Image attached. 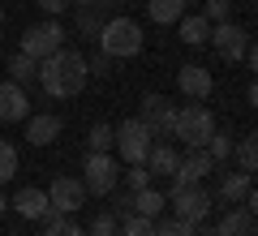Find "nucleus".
Masks as SVG:
<instances>
[{
    "label": "nucleus",
    "instance_id": "obj_1",
    "mask_svg": "<svg viewBox=\"0 0 258 236\" xmlns=\"http://www.w3.org/2000/svg\"><path fill=\"white\" fill-rule=\"evenodd\" d=\"M86 82H91V69H86V56L78 47H60L47 60H39V86L52 99H74L86 91Z\"/></svg>",
    "mask_w": 258,
    "mask_h": 236
},
{
    "label": "nucleus",
    "instance_id": "obj_2",
    "mask_svg": "<svg viewBox=\"0 0 258 236\" xmlns=\"http://www.w3.org/2000/svg\"><path fill=\"white\" fill-rule=\"evenodd\" d=\"M215 133V116L207 103H185L176 108V120H172V137H181L185 150H203Z\"/></svg>",
    "mask_w": 258,
    "mask_h": 236
},
{
    "label": "nucleus",
    "instance_id": "obj_3",
    "mask_svg": "<svg viewBox=\"0 0 258 236\" xmlns=\"http://www.w3.org/2000/svg\"><path fill=\"white\" fill-rule=\"evenodd\" d=\"M99 52H108L112 60H129L142 52V26L134 18H108L99 30Z\"/></svg>",
    "mask_w": 258,
    "mask_h": 236
},
{
    "label": "nucleus",
    "instance_id": "obj_4",
    "mask_svg": "<svg viewBox=\"0 0 258 236\" xmlns=\"http://www.w3.org/2000/svg\"><path fill=\"white\" fill-rule=\"evenodd\" d=\"M82 185H86L91 198H108V193L120 185V168H116V159H112V150H91V154H86Z\"/></svg>",
    "mask_w": 258,
    "mask_h": 236
},
{
    "label": "nucleus",
    "instance_id": "obj_5",
    "mask_svg": "<svg viewBox=\"0 0 258 236\" xmlns=\"http://www.w3.org/2000/svg\"><path fill=\"white\" fill-rule=\"evenodd\" d=\"M60 47H64V26H60V18H43V22H35V26L22 30V47H18V52L35 56V60H47V56L60 52Z\"/></svg>",
    "mask_w": 258,
    "mask_h": 236
},
{
    "label": "nucleus",
    "instance_id": "obj_6",
    "mask_svg": "<svg viewBox=\"0 0 258 236\" xmlns=\"http://www.w3.org/2000/svg\"><path fill=\"white\" fill-rule=\"evenodd\" d=\"M168 206H172L176 219H189V223H203L207 215H211V193L203 189V185H181L172 181V193H168Z\"/></svg>",
    "mask_w": 258,
    "mask_h": 236
},
{
    "label": "nucleus",
    "instance_id": "obj_7",
    "mask_svg": "<svg viewBox=\"0 0 258 236\" xmlns=\"http://www.w3.org/2000/svg\"><path fill=\"white\" fill-rule=\"evenodd\" d=\"M151 146H155V133H151L138 116H134V120H120V125H116V154L125 159V164H147Z\"/></svg>",
    "mask_w": 258,
    "mask_h": 236
},
{
    "label": "nucleus",
    "instance_id": "obj_8",
    "mask_svg": "<svg viewBox=\"0 0 258 236\" xmlns=\"http://www.w3.org/2000/svg\"><path fill=\"white\" fill-rule=\"evenodd\" d=\"M207 43H215V52L224 56V60H245V52H249V30L241 26V22H215L211 26V39Z\"/></svg>",
    "mask_w": 258,
    "mask_h": 236
},
{
    "label": "nucleus",
    "instance_id": "obj_9",
    "mask_svg": "<svg viewBox=\"0 0 258 236\" xmlns=\"http://www.w3.org/2000/svg\"><path fill=\"white\" fill-rule=\"evenodd\" d=\"M138 120L151 129L155 137H172V120H176V103L168 95H142Z\"/></svg>",
    "mask_w": 258,
    "mask_h": 236
},
{
    "label": "nucleus",
    "instance_id": "obj_10",
    "mask_svg": "<svg viewBox=\"0 0 258 236\" xmlns=\"http://www.w3.org/2000/svg\"><path fill=\"white\" fill-rule=\"evenodd\" d=\"M47 198H52L56 215H78L91 193H86V185L78 181V176H56V181L47 185Z\"/></svg>",
    "mask_w": 258,
    "mask_h": 236
},
{
    "label": "nucleus",
    "instance_id": "obj_11",
    "mask_svg": "<svg viewBox=\"0 0 258 236\" xmlns=\"http://www.w3.org/2000/svg\"><path fill=\"white\" fill-rule=\"evenodd\" d=\"M9 206L18 210L22 219H43V223H52V219H56L52 198H47V189H39V185H26V189H18Z\"/></svg>",
    "mask_w": 258,
    "mask_h": 236
},
{
    "label": "nucleus",
    "instance_id": "obj_12",
    "mask_svg": "<svg viewBox=\"0 0 258 236\" xmlns=\"http://www.w3.org/2000/svg\"><path fill=\"white\" fill-rule=\"evenodd\" d=\"M176 86H181L185 99L207 103V99H211V91H215V77H211V69H203V64H181V73H176Z\"/></svg>",
    "mask_w": 258,
    "mask_h": 236
},
{
    "label": "nucleus",
    "instance_id": "obj_13",
    "mask_svg": "<svg viewBox=\"0 0 258 236\" xmlns=\"http://www.w3.org/2000/svg\"><path fill=\"white\" fill-rule=\"evenodd\" d=\"M26 116H30L26 86H18V82H0V120H5V125H26Z\"/></svg>",
    "mask_w": 258,
    "mask_h": 236
},
{
    "label": "nucleus",
    "instance_id": "obj_14",
    "mask_svg": "<svg viewBox=\"0 0 258 236\" xmlns=\"http://www.w3.org/2000/svg\"><path fill=\"white\" fill-rule=\"evenodd\" d=\"M215 168H220V164H215L211 154H207V146H203V150H189V154L181 159V164H176L172 181H181V185H203L207 176L215 172Z\"/></svg>",
    "mask_w": 258,
    "mask_h": 236
},
{
    "label": "nucleus",
    "instance_id": "obj_15",
    "mask_svg": "<svg viewBox=\"0 0 258 236\" xmlns=\"http://www.w3.org/2000/svg\"><path fill=\"white\" fill-rule=\"evenodd\" d=\"M60 116H52V112H39V116H35V112H30V116H26V142L30 146H52L56 142V137H60Z\"/></svg>",
    "mask_w": 258,
    "mask_h": 236
},
{
    "label": "nucleus",
    "instance_id": "obj_16",
    "mask_svg": "<svg viewBox=\"0 0 258 236\" xmlns=\"http://www.w3.org/2000/svg\"><path fill=\"white\" fill-rule=\"evenodd\" d=\"M215 236H258V219L245 206H228L215 223Z\"/></svg>",
    "mask_w": 258,
    "mask_h": 236
},
{
    "label": "nucleus",
    "instance_id": "obj_17",
    "mask_svg": "<svg viewBox=\"0 0 258 236\" xmlns=\"http://www.w3.org/2000/svg\"><path fill=\"white\" fill-rule=\"evenodd\" d=\"M249 189H254V185H249V172H241V168L220 176V202H224V206H245Z\"/></svg>",
    "mask_w": 258,
    "mask_h": 236
},
{
    "label": "nucleus",
    "instance_id": "obj_18",
    "mask_svg": "<svg viewBox=\"0 0 258 236\" xmlns=\"http://www.w3.org/2000/svg\"><path fill=\"white\" fill-rule=\"evenodd\" d=\"M147 18L155 26H176L185 18V0H147Z\"/></svg>",
    "mask_w": 258,
    "mask_h": 236
},
{
    "label": "nucleus",
    "instance_id": "obj_19",
    "mask_svg": "<svg viewBox=\"0 0 258 236\" xmlns=\"http://www.w3.org/2000/svg\"><path fill=\"white\" fill-rule=\"evenodd\" d=\"M176 26H181V43H189V47H203L207 39H211V22H207L203 13H185Z\"/></svg>",
    "mask_w": 258,
    "mask_h": 236
},
{
    "label": "nucleus",
    "instance_id": "obj_20",
    "mask_svg": "<svg viewBox=\"0 0 258 236\" xmlns=\"http://www.w3.org/2000/svg\"><path fill=\"white\" fill-rule=\"evenodd\" d=\"M176 164H181V154H176L168 142H155V146H151V154H147L151 176H172V172H176Z\"/></svg>",
    "mask_w": 258,
    "mask_h": 236
},
{
    "label": "nucleus",
    "instance_id": "obj_21",
    "mask_svg": "<svg viewBox=\"0 0 258 236\" xmlns=\"http://www.w3.org/2000/svg\"><path fill=\"white\" fill-rule=\"evenodd\" d=\"M164 206H168V198H164L159 189H151V185H147V189H138V193H134V215L159 219V215H164Z\"/></svg>",
    "mask_w": 258,
    "mask_h": 236
},
{
    "label": "nucleus",
    "instance_id": "obj_22",
    "mask_svg": "<svg viewBox=\"0 0 258 236\" xmlns=\"http://www.w3.org/2000/svg\"><path fill=\"white\" fill-rule=\"evenodd\" d=\"M232 159H237V168H241V172H249V176H254V172H258V137H254V133H249V137H241V142L232 146Z\"/></svg>",
    "mask_w": 258,
    "mask_h": 236
},
{
    "label": "nucleus",
    "instance_id": "obj_23",
    "mask_svg": "<svg viewBox=\"0 0 258 236\" xmlns=\"http://www.w3.org/2000/svg\"><path fill=\"white\" fill-rule=\"evenodd\" d=\"M35 77H39V60H35V56H26V52H18L9 60V82L26 86V82H35Z\"/></svg>",
    "mask_w": 258,
    "mask_h": 236
},
{
    "label": "nucleus",
    "instance_id": "obj_24",
    "mask_svg": "<svg viewBox=\"0 0 258 236\" xmlns=\"http://www.w3.org/2000/svg\"><path fill=\"white\" fill-rule=\"evenodd\" d=\"M103 9H78V39H95V43H99V30H103Z\"/></svg>",
    "mask_w": 258,
    "mask_h": 236
},
{
    "label": "nucleus",
    "instance_id": "obj_25",
    "mask_svg": "<svg viewBox=\"0 0 258 236\" xmlns=\"http://www.w3.org/2000/svg\"><path fill=\"white\" fill-rule=\"evenodd\" d=\"M232 146H237V137H232V133H224V129H215V133H211V142H207V154H211L215 164H228V159H232Z\"/></svg>",
    "mask_w": 258,
    "mask_h": 236
},
{
    "label": "nucleus",
    "instance_id": "obj_26",
    "mask_svg": "<svg viewBox=\"0 0 258 236\" xmlns=\"http://www.w3.org/2000/svg\"><path fill=\"white\" fill-rule=\"evenodd\" d=\"M18 176V146L0 137V185H9Z\"/></svg>",
    "mask_w": 258,
    "mask_h": 236
},
{
    "label": "nucleus",
    "instance_id": "obj_27",
    "mask_svg": "<svg viewBox=\"0 0 258 236\" xmlns=\"http://www.w3.org/2000/svg\"><path fill=\"white\" fill-rule=\"evenodd\" d=\"M116 236H155V219H147V215H129V219H120Z\"/></svg>",
    "mask_w": 258,
    "mask_h": 236
},
{
    "label": "nucleus",
    "instance_id": "obj_28",
    "mask_svg": "<svg viewBox=\"0 0 258 236\" xmlns=\"http://www.w3.org/2000/svg\"><path fill=\"white\" fill-rule=\"evenodd\" d=\"M86 146H91V150H112V146H116V129L112 125H91V133H86Z\"/></svg>",
    "mask_w": 258,
    "mask_h": 236
},
{
    "label": "nucleus",
    "instance_id": "obj_29",
    "mask_svg": "<svg viewBox=\"0 0 258 236\" xmlns=\"http://www.w3.org/2000/svg\"><path fill=\"white\" fill-rule=\"evenodd\" d=\"M198 232V223H189V219H155V236H194Z\"/></svg>",
    "mask_w": 258,
    "mask_h": 236
},
{
    "label": "nucleus",
    "instance_id": "obj_30",
    "mask_svg": "<svg viewBox=\"0 0 258 236\" xmlns=\"http://www.w3.org/2000/svg\"><path fill=\"white\" fill-rule=\"evenodd\" d=\"M43 236H86V232H82V223H78V219L56 215L52 223H43Z\"/></svg>",
    "mask_w": 258,
    "mask_h": 236
},
{
    "label": "nucleus",
    "instance_id": "obj_31",
    "mask_svg": "<svg viewBox=\"0 0 258 236\" xmlns=\"http://www.w3.org/2000/svg\"><path fill=\"white\" fill-rule=\"evenodd\" d=\"M120 176H125L129 193H138V189H147V185H151V168H147V164H129Z\"/></svg>",
    "mask_w": 258,
    "mask_h": 236
},
{
    "label": "nucleus",
    "instance_id": "obj_32",
    "mask_svg": "<svg viewBox=\"0 0 258 236\" xmlns=\"http://www.w3.org/2000/svg\"><path fill=\"white\" fill-rule=\"evenodd\" d=\"M203 18L211 22V26H215V22H228L232 18V0H207V5H203Z\"/></svg>",
    "mask_w": 258,
    "mask_h": 236
},
{
    "label": "nucleus",
    "instance_id": "obj_33",
    "mask_svg": "<svg viewBox=\"0 0 258 236\" xmlns=\"http://www.w3.org/2000/svg\"><path fill=\"white\" fill-rule=\"evenodd\" d=\"M108 198H112V219H116V223L134 215V193H116V189H112Z\"/></svg>",
    "mask_w": 258,
    "mask_h": 236
},
{
    "label": "nucleus",
    "instance_id": "obj_34",
    "mask_svg": "<svg viewBox=\"0 0 258 236\" xmlns=\"http://www.w3.org/2000/svg\"><path fill=\"white\" fill-rule=\"evenodd\" d=\"M116 219H112V210H103V215H95V223H91V232L86 236H116Z\"/></svg>",
    "mask_w": 258,
    "mask_h": 236
},
{
    "label": "nucleus",
    "instance_id": "obj_35",
    "mask_svg": "<svg viewBox=\"0 0 258 236\" xmlns=\"http://www.w3.org/2000/svg\"><path fill=\"white\" fill-rule=\"evenodd\" d=\"M86 69H91V77H112V56L108 52H95L91 60H86Z\"/></svg>",
    "mask_w": 258,
    "mask_h": 236
},
{
    "label": "nucleus",
    "instance_id": "obj_36",
    "mask_svg": "<svg viewBox=\"0 0 258 236\" xmlns=\"http://www.w3.org/2000/svg\"><path fill=\"white\" fill-rule=\"evenodd\" d=\"M35 5H39V9L47 13V18H60V13L69 9V0H35Z\"/></svg>",
    "mask_w": 258,
    "mask_h": 236
},
{
    "label": "nucleus",
    "instance_id": "obj_37",
    "mask_svg": "<svg viewBox=\"0 0 258 236\" xmlns=\"http://www.w3.org/2000/svg\"><path fill=\"white\" fill-rule=\"evenodd\" d=\"M245 60H249V69H254V77H258V39L249 43V52H245Z\"/></svg>",
    "mask_w": 258,
    "mask_h": 236
},
{
    "label": "nucleus",
    "instance_id": "obj_38",
    "mask_svg": "<svg viewBox=\"0 0 258 236\" xmlns=\"http://www.w3.org/2000/svg\"><path fill=\"white\" fill-rule=\"evenodd\" d=\"M245 210H249V215L258 219V185H254V189H249V198H245Z\"/></svg>",
    "mask_w": 258,
    "mask_h": 236
},
{
    "label": "nucleus",
    "instance_id": "obj_39",
    "mask_svg": "<svg viewBox=\"0 0 258 236\" xmlns=\"http://www.w3.org/2000/svg\"><path fill=\"white\" fill-rule=\"evenodd\" d=\"M249 108H258V77L249 82Z\"/></svg>",
    "mask_w": 258,
    "mask_h": 236
},
{
    "label": "nucleus",
    "instance_id": "obj_40",
    "mask_svg": "<svg viewBox=\"0 0 258 236\" xmlns=\"http://www.w3.org/2000/svg\"><path fill=\"white\" fill-rule=\"evenodd\" d=\"M112 5H120V0H95V9H112Z\"/></svg>",
    "mask_w": 258,
    "mask_h": 236
},
{
    "label": "nucleus",
    "instance_id": "obj_41",
    "mask_svg": "<svg viewBox=\"0 0 258 236\" xmlns=\"http://www.w3.org/2000/svg\"><path fill=\"white\" fill-rule=\"evenodd\" d=\"M69 5H78V9H91V5H95V0H69Z\"/></svg>",
    "mask_w": 258,
    "mask_h": 236
},
{
    "label": "nucleus",
    "instance_id": "obj_42",
    "mask_svg": "<svg viewBox=\"0 0 258 236\" xmlns=\"http://www.w3.org/2000/svg\"><path fill=\"white\" fill-rule=\"evenodd\" d=\"M5 206H9V198H5V193H0V215H5Z\"/></svg>",
    "mask_w": 258,
    "mask_h": 236
},
{
    "label": "nucleus",
    "instance_id": "obj_43",
    "mask_svg": "<svg viewBox=\"0 0 258 236\" xmlns=\"http://www.w3.org/2000/svg\"><path fill=\"white\" fill-rule=\"evenodd\" d=\"M194 236H215V232H194Z\"/></svg>",
    "mask_w": 258,
    "mask_h": 236
},
{
    "label": "nucleus",
    "instance_id": "obj_44",
    "mask_svg": "<svg viewBox=\"0 0 258 236\" xmlns=\"http://www.w3.org/2000/svg\"><path fill=\"white\" fill-rule=\"evenodd\" d=\"M0 22H5V9H0Z\"/></svg>",
    "mask_w": 258,
    "mask_h": 236
},
{
    "label": "nucleus",
    "instance_id": "obj_45",
    "mask_svg": "<svg viewBox=\"0 0 258 236\" xmlns=\"http://www.w3.org/2000/svg\"><path fill=\"white\" fill-rule=\"evenodd\" d=\"M254 137H258V129H254Z\"/></svg>",
    "mask_w": 258,
    "mask_h": 236
}]
</instances>
